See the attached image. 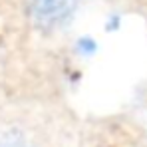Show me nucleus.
I'll list each match as a JSON object with an SVG mask.
<instances>
[{
	"label": "nucleus",
	"instance_id": "1",
	"mask_svg": "<svg viewBox=\"0 0 147 147\" xmlns=\"http://www.w3.org/2000/svg\"><path fill=\"white\" fill-rule=\"evenodd\" d=\"M78 0H26V16L42 32L60 30L72 20Z\"/></svg>",
	"mask_w": 147,
	"mask_h": 147
}]
</instances>
